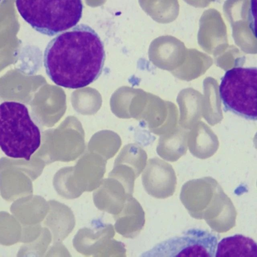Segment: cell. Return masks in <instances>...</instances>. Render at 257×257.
I'll return each instance as SVG.
<instances>
[{
	"label": "cell",
	"mask_w": 257,
	"mask_h": 257,
	"mask_svg": "<svg viewBox=\"0 0 257 257\" xmlns=\"http://www.w3.org/2000/svg\"><path fill=\"white\" fill-rule=\"evenodd\" d=\"M105 59L103 42L85 24L58 35L44 53L47 75L56 85L70 89L83 88L95 81L102 72Z\"/></svg>",
	"instance_id": "6da1fadb"
},
{
	"label": "cell",
	"mask_w": 257,
	"mask_h": 257,
	"mask_svg": "<svg viewBox=\"0 0 257 257\" xmlns=\"http://www.w3.org/2000/svg\"><path fill=\"white\" fill-rule=\"evenodd\" d=\"M180 199L192 217L205 220L216 232H226L235 225V208L220 184L211 177L187 181L182 187Z\"/></svg>",
	"instance_id": "7a4b0ae2"
},
{
	"label": "cell",
	"mask_w": 257,
	"mask_h": 257,
	"mask_svg": "<svg viewBox=\"0 0 257 257\" xmlns=\"http://www.w3.org/2000/svg\"><path fill=\"white\" fill-rule=\"evenodd\" d=\"M41 139L26 105L15 101L0 104V148L7 156L29 161Z\"/></svg>",
	"instance_id": "3957f363"
},
{
	"label": "cell",
	"mask_w": 257,
	"mask_h": 257,
	"mask_svg": "<svg viewBox=\"0 0 257 257\" xmlns=\"http://www.w3.org/2000/svg\"><path fill=\"white\" fill-rule=\"evenodd\" d=\"M23 19L34 29L53 36L76 26L82 15V0H16Z\"/></svg>",
	"instance_id": "277c9868"
},
{
	"label": "cell",
	"mask_w": 257,
	"mask_h": 257,
	"mask_svg": "<svg viewBox=\"0 0 257 257\" xmlns=\"http://www.w3.org/2000/svg\"><path fill=\"white\" fill-rule=\"evenodd\" d=\"M256 91V67H236L228 70L219 87L224 109L251 120L257 118Z\"/></svg>",
	"instance_id": "5b68a950"
},
{
	"label": "cell",
	"mask_w": 257,
	"mask_h": 257,
	"mask_svg": "<svg viewBox=\"0 0 257 257\" xmlns=\"http://www.w3.org/2000/svg\"><path fill=\"white\" fill-rule=\"evenodd\" d=\"M106 164L103 159L84 157L74 166L62 168L54 179L56 191L66 199H74L85 191L95 190L102 181Z\"/></svg>",
	"instance_id": "8992f818"
},
{
	"label": "cell",
	"mask_w": 257,
	"mask_h": 257,
	"mask_svg": "<svg viewBox=\"0 0 257 257\" xmlns=\"http://www.w3.org/2000/svg\"><path fill=\"white\" fill-rule=\"evenodd\" d=\"M219 237L207 230L190 228L167 239L146 252L153 256H215Z\"/></svg>",
	"instance_id": "52a82bcc"
},
{
	"label": "cell",
	"mask_w": 257,
	"mask_h": 257,
	"mask_svg": "<svg viewBox=\"0 0 257 257\" xmlns=\"http://www.w3.org/2000/svg\"><path fill=\"white\" fill-rule=\"evenodd\" d=\"M255 4V0H226L223 7L235 42L246 49H251L256 45Z\"/></svg>",
	"instance_id": "ba28073f"
},
{
	"label": "cell",
	"mask_w": 257,
	"mask_h": 257,
	"mask_svg": "<svg viewBox=\"0 0 257 257\" xmlns=\"http://www.w3.org/2000/svg\"><path fill=\"white\" fill-rule=\"evenodd\" d=\"M114 234L111 224H103L94 230L85 227L75 235L73 244L84 255L113 256L118 250V241L112 239Z\"/></svg>",
	"instance_id": "9c48e42d"
},
{
	"label": "cell",
	"mask_w": 257,
	"mask_h": 257,
	"mask_svg": "<svg viewBox=\"0 0 257 257\" xmlns=\"http://www.w3.org/2000/svg\"><path fill=\"white\" fill-rule=\"evenodd\" d=\"M142 179L146 191L155 198H167L175 192L177 185L175 172L171 164L158 158L149 160Z\"/></svg>",
	"instance_id": "30bf717a"
},
{
	"label": "cell",
	"mask_w": 257,
	"mask_h": 257,
	"mask_svg": "<svg viewBox=\"0 0 257 257\" xmlns=\"http://www.w3.org/2000/svg\"><path fill=\"white\" fill-rule=\"evenodd\" d=\"M129 195L120 181L108 176L95 189L93 198L98 209L115 215L121 211Z\"/></svg>",
	"instance_id": "8fae6325"
},
{
	"label": "cell",
	"mask_w": 257,
	"mask_h": 257,
	"mask_svg": "<svg viewBox=\"0 0 257 257\" xmlns=\"http://www.w3.org/2000/svg\"><path fill=\"white\" fill-rule=\"evenodd\" d=\"M199 44L209 49L227 41L226 25L220 13L214 9L205 10L199 20Z\"/></svg>",
	"instance_id": "7c38bea8"
},
{
	"label": "cell",
	"mask_w": 257,
	"mask_h": 257,
	"mask_svg": "<svg viewBox=\"0 0 257 257\" xmlns=\"http://www.w3.org/2000/svg\"><path fill=\"white\" fill-rule=\"evenodd\" d=\"M115 229L126 238L136 237L145 223V212L140 203L129 195L121 211L113 215Z\"/></svg>",
	"instance_id": "4fadbf2b"
},
{
	"label": "cell",
	"mask_w": 257,
	"mask_h": 257,
	"mask_svg": "<svg viewBox=\"0 0 257 257\" xmlns=\"http://www.w3.org/2000/svg\"><path fill=\"white\" fill-rule=\"evenodd\" d=\"M215 256L256 257L257 244L242 234L227 236L217 243Z\"/></svg>",
	"instance_id": "5bb4252c"
},
{
	"label": "cell",
	"mask_w": 257,
	"mask_h": 257,
	"mask_svg": "<svg viewBox=\"0 0 257 257\" xmlns=\"http://www.w3.org/2000/svg\"><path fill=\"white\" fill-rule=\"evenodd\" d=\"M54 224L56 229V238L62 240L72 231L75 226V218L71 210L66 205L54 202Z\"/></svg>",
	"instance_id": "9a60e30c"
},
{
	"label": "cell",
	"mask_w": 257,
	"mask_h": 257,
	"mask_svg": "<svg viewBox=\"0 0 257 257\" xmlns=\"http://www.w3.org/2000/svg\"><path fill=\"white\" fill-rule=\"evenodd\" d=\"M151 9L156 21L163 24L169 23L179 15L178 0H153Z\"/></svg>",
	"instance_id": "2e32d148"
},
{
	"label": "cell",
	"mask_w": 257,
	"mask_h": 257,
	"mask_svg": "<svg viewBox=\"0 0 257 257\" xmlns=\"http://www.w3.org/2000/svg\"><path fill=\"white\" fill-rule=\"evenodd\" d=\"M147 156L144 153H139L133 155H121L118 157L114 164L122 165L133 171L137 177H139L146 165Z\"/></svg>",
	"instance_id": "e0dca14e"
},
{
	"label": "cell",
	"mask_w": 257,
	"mask_h": 257,
	"mask_svg": "<svg viewBox=\"0 0 257 257\" xmlns=\"http://www.w3.org/2000/svg\"><path fill=\"white\" fill-rule=\"evenodd\" d=\"M186 3L195 8H203L215 0H184Z\"/></svg>",
	"instance_id": "ac0fdd59"
},
{
	"label": "cell",
	"mask_w": 257,
	"mask_h": 257,
	"mask_svg": "<svg viewBox=\"0 0 257 257\" xmlns=\"http://www.w3.org/2000/svg\"><path fill=\"white\" fill-rule=\"evenodd\" d=\"M2 0H0V2Z\"/></svg>",
	"instance_id": "d6986e66"
}]
</instances>
